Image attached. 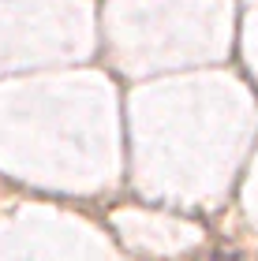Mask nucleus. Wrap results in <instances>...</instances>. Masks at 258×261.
I'll use <instances>...</instances> for the list:
<instances>
[{"label": "nucleus", "instance_id": "1", "mask_svg": "<svg viewBox=\"0 0 258 261\" xmlns=\"http://www.w3.org/2000/svg\"><path fill=\"white\" fill-rule=\"evenodd\" d=\"M209 261H247V257H243L240 250H214V254H209Z\"/></svg>", "mask_w": 258, "mask_h": 261}]
</instances>
